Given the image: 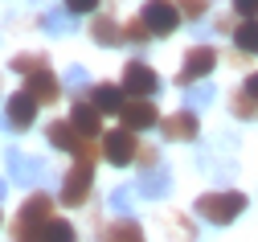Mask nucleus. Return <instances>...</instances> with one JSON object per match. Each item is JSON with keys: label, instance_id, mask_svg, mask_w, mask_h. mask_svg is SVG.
I'll return each mask as SVG.
<instances>
[{"label": "nucleus", "instance_id": "f257e3e1", "mask_svg": "<svg viewBox=\"0 0 258 242\" xmlns=\"http://www.w3.org/2000/svg\"><path fill=\"white\" fill-rule=\"evenodd\" d=\"M242 210H246V197L234 193V189H221V193H205V197H197V214H201L205 222H213V226H230Z\"/></svg>", "mask_w": 258, "mask_h": 242}, {"label": "nucleus", "instance_id": "f03ea898", "mask_svg": "<svg viewBox=\"0 0 258 242\" xmlns=\"http://www.w3.org/2000/svg\"><path fill=\"white\" fill-rule=\"evenodd\" d=\"M49 222V197L37 193L21 205V242H41V226Z\"/></svg>", "mask_w": 258, "mask_h": 242}, {"label": "nucleus", "instance_id": "7ed1b4c3", "mask_svg": "<svg viewBox=\"0 0 258 242\" xmlns=\"http://www.w3.org/2000/svg\"><path fill=\"white\" fill-rule=\"evenodd\" d=\"M90 181H94V164L90 160H78L66 172V181H61V205H82L86 193H90Z\"/></svg>", "mask_w": 258, "mask_h": 242}, {"label": "nucleus", "instance_id": "20e7f679", "mask_svg": "<svg viewBox=\"0 0 258 242\" xmlns=\"http://www.w3.org/2000/svg\"><path fill=\"white\" fill-rule=\"evenodd\" d=\"M176 25H180V17H176V9L168 5V0H148V5H144V29H148V33L168 37Z\"/></svg>", "mask_w": 258, "mask_h": 242}, {"label": "nucleus", "instance_id": "39448f33", "mask_svg": "<svg viewBox=\"0 0 258 242\" xmlns=\"http://www.w3.org/2000/svg\"><path fill=\"white\" fill-rule=\"evenodd\" d=\"M213 66H217V54H213L209 45L188 50V54H184V66H180V82H184V86H192L197 78H205V74L213 70Z\"/></svg>", "mask_w": 258, "mask_h": 242}, {"label": "nucleus", "instance_id": "423d86ee", "mask_svg": "<svg viewBox=\"0 0 258 242\" xmlns=\"http://www.w3.org/2000/svg\"><path fill=\"white\" fill-rule=\"evenodd\" d=\"M123 90H132V94H160V74L148 70L144 62H132L123 70Z\"/></svg>", "mask_w": 258, "mask_h": 242}, {"label": "nucleus", "instance_id": "0eeeda50", "mask_svg": "<svg viewBox=\"0 0 258 242\" xmlns=\"http://www.w3.org/2000/svg\"><path fill=\"white\" fill-rule=\"evenodd\" d=\"M33 115H37V99L29 94V90H21V94H13V99H9L5 127H9V131H21V127H29V123H33Z\"/></svg>", "mask_w": 258, "mask_h": 242}, {"label": "nucleus", "instance_id": "6e6552de", "mask_svg": "<svg viewBox=\"0 0 258 242\" xmlns=\"http://www.w3.org/2000/svg\"><path fill=\"white\" fill-rule=\"evenodd\" d=\"M5 156H9V177H13L17 185H33V181L41 177V160H37V156H25V152H17V148H9Z\"/></svg>", "mask_w": 258, "mask_h": 242}, {"label": "nucleus", "instance_id": "1a4fd4ad", "mask_svg": "<svg viewBox=\"0 0 258 242\" xmlns=\"http://www.w3.org/2000/svg\"><path fill=\"white\" fill-rule=\"evenodd\" d=\"M103 148H107V160L111 164H132L136 160V135L119 127V131H111L107 140H103Z\"/></svg>", "mask_w": 258, "mask_h": 242}, {"label": "nucleus", "instance_id": "9d476101", "mask_svg": "<svg viewBox=\"0 0 258 242\" xmlns=\"http://www.w3.org/2000/svg\"><path fill=\"white\" fill-rule=\"evenodd\" d=\"M168 189H172V172H168V164H156V168H148L144 177H140V193H144L148 201L168 197Z\"/></svg>", "mask_w": 258, "mask_h": 242}, {"label": "nucleus", "instance_id": "9b49d317", "mask_svg": "<svg viewBox=\"0 0 258 242\" xmlns=\"http://www.w3.org/2000/svg\"><path fill=\"white\" fill-rule=\"evenodd\" d=\"M123 123H127V131H144V127H156L160 119H156V107H152V103H123Z\"/></svg>", "mask_w": 258, "mask_h": 242}, {"label": "nucleus", "instance_id": "f8f14e48", "mask_svg": "<svg viewBox=\"0 0 258 242\" xmlns=\"http://www.w3.org/2000/svg\"><path fill=\"white\" fill-rule=\"evenodd\" d=\"M160 131H164V140H197V115L180 111L172 119H160Z\"/></svg>", "mask_w": 258, "mask_h": 242}, {"label": "nucleus", "instance_id": "ddd939ff", "mask_svg": "<svg viewBox=\"0 0 258 242\" xmlns=\"http://www.w3.org/2000/svg\"><path fill=\"white\" fill-rule=\"evenodd\" d=\"M103 242H144V230H140V222L123 218V222H115V226L103 234Z\"/></svg>", "mask_w": 258, "mask_h": 242}, {"label": "nucleus", "instance_id": "4468645a", "mask_svg": "<svg viewBox=\"0 0 258 242\" xmlns=\"http://www.w3.org/2000/svg\"><path fill=\"white\" fill-rule=\"evenodd\" d=\"M70 123H74L82 135H99V107H86V103H78L74 115H70Z\"/></svg>", "mask_w": 258, "mask_h": 242}, {"label": "nucleus", "instance_id": "2eb2a0df", "mask_svg": "<svg viewBox=\"0 0 258 242\" xmlns=\"http://www.w3.org/2000/svg\"><path fill=\"white\" fill-rule=\"evenodd\" d=\"M74 131H78L74 123H53V127H49V144L61 148V152H78V135H74Z\"/></svg>", "mask_w": 258, "mask_h": 242}, {"label": "nucleus", "instance_id": "dca6fc26", "mask_svg": "<svg viewBox=\"0 0 258 242\" xmlns=\"http://www.w3.org/2000/svg\"><path fill=\"white\" fill-rule=\"evenodd\" d=\"M94 107L99 111H123V90L103 82V86H94Z\"/></svg>", "mask_w": 258, "mask_h": 242}, {"label": "nucleus", "instance_id": "f3484780", "mask_svg": "<svg viewBox=\"0 0 258 242\" xmlns=\"http://www.w3.org/2000/svg\"><path fill=\"white\" fill-rule=\"evenodd\" d=\"M234 41H238L242 54H258V17H246V25H238Z\"/></svg>", "mask_w": 258, "mask_h": 242}, {"label": "nucleus", "instance_id": "a211bd4d", "mask_svg": "<svg viewBox=\"0 0 258 242\" xmlns=\"http://www.w3.org/2000/svg\"><path fill=\"white\" fill-rule=\"evenodd\" d=\"M209 103H213V86L209 82H192L184 90V111H201V107H209Z\"/></svg>", "mask_w": 258, "mask_h": 242}, {"label": "nucleus", "instance_id": "6ab92c4d", "mask_svg": "<svg viewBox=\"0 0 258 242\" xmlns=\"http://www.w3.org/2000/svg\"><path fill=\"white\" fill-rule=\"evenodd\" d=\"M25 90L33 94L37 103H41V99H53V94H57V78H53L49 70H37V74H33V82H29Z\"/></svg>", "mask_w": 258, "mask_h": 242}, {"label": "nucleus", "instance_id": "aec40b11", "mask_svg": "<svg viewBox=\"0 0 258 242\" xmlns=\"http://www.w3.org/2000/svg\"><path fill=\"white\" fill-rule=\"evenodd\" d=\"M41 242H74V226L61 222V218H49L41 226Z\"/></svg>", "mask_w": 258, "mask_h": 242}, {"label": "nucleus", "instance_id": "412c9836", "mask_svg": "<svg viewBox=\"0 0 258 242\" xmlns=\"http://www.w3.org/2000/svg\"><path fill=\"white\" fill-rule=\"evenodd\" d=\"M45 33H74V21H70V9L66 13H45Z\"/></svg>", "mask_w": 258, "mask_h": 242}, {"label": "nucleus", "instance_id": "4be33fe9", "mask_svg": "<svg viewBox=\"0 0 258 242\" xmlns=\"http://www.w3.org/2000/svg\"><path fill=\"white\" fill-rule=\"evenodd\" d=\"M94 41H99V45H115L119 41V29H115V21H94Z\"/></svg>", "mask_w": 258, "mask_h": 242}, {"label": "nucleus", "instance_id": "5701e85b", "mask_svg": "<svg viewBox=\"0 0 258 242\" xmlns=\"http://www.w3.org/2000/svg\"><path fill=\"white\" fill-rule=\"evenodd\" d=\"M13 70L17 74H37V70H45V66H41L37 54H21V58H13Z\"/></svg>", "mask_w": 258, "mask_h": 242}, {"label": "nucleus", "instance_id": "b1692460", "mask_svg": "<svg viewBox=\"0 0 258 242\" xmlns=\"http://www.w3.org/2000/svg\"><path fill=\"white\" fill-rule=\"evenodd\" d=\"M111 210L127 218V210H132V193H127V189H115V193H111Z\"/></svg>", "mask_w": 258, "mask_h": 242}, {"label": "nucleus", "instance_id": "393cba45", "mask_svg": "<svg viewBox=\"0 0 258 242\" xmlns=\"http://www.w3.org/2000/svg\"><path fill=\"white\" fill-rule=\"evenodd\" d=\"M66 9L70 13H94V9H99V0H66Z\"/></svg>", "mask_w": 258, "mask_h": 242}, {"label": "nucleus", "instance_id": "a878e982", "mask_svg": "<svg viewBox=\"0 0 258 242\" xmlns=\"http://www.w3.org/2000/svg\"><path fill=\"white\" fill-rule=\"evenodd\" d=\"M234 9L242 17H258V0H234Z\"/></svg>", "mask_w": 258, "mask_h": 242}, {"label": "nucleus", "instance_id": "bb28decb", "mask_svg": "<svg viewBox=\"0 0 258 242\" xmlns=\"http://www.w3.org/2000/svg\"><path fill=\"white\" fill-rule=\"evenodd\" d=\"M66 82H70V86H82V82H86V70H82V66H70V70H66Z\"/></svg>", "mask_w": 258, "mask_h": 242}, {"label": "nucleus", "instance_id": "cd10ccee", "mask_svg": "<svg viewBox=\"0 0 258 242\" xmlns=\"http://www.w3.org/2000/svg\"><path fill=\"white\" fill-rule=\"evenodd\" d=\"M246 94H250V99H258V74H250V78H246Z\"/></svg>", "mask_w": 258, "mask_h": 242}, {"label": "nucleus", "instance_id": "c85d7f7f", "mask_svg": "<svg viewBox=\"0 0 258 242\" xmlns=\"http://www.w3.org/2000/svg\"><path fill=\"white\" fill-rule=\"evenodd\" d=\"M5 193H9V189H5V181H0V201H5Z\"/></svg>", "mask_w": 258, "mask_h": 242}]
</instances>
